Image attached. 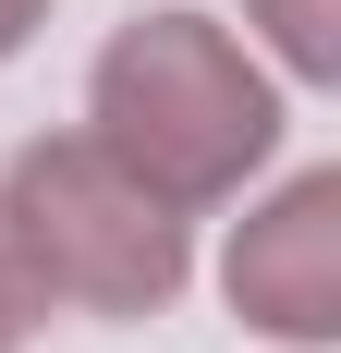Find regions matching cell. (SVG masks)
Masks as SVG:
<instances>
[{
  "label": "cell",
  "mask_w": 341,
  "mask_h": 353,
  "mask_svg": "<svg viewBox=\"0 0 341 353\" xmlns=\"http://www.w3.org/2000/svg\"><path fill=\"white\" fill-rule=\"evenodd\" d=\"M86 122H98V146L159 195V208H220V195H244V171L280 146L269 73L244 61V37L207 25V12H135V25L98 49Z\"/></svg>",
  "instance_id": "obj_1"
},
{
  "label": "cell",
  "mask_w": 341,
  "mask_h": 353,
  "mask_svg": "<svg viewBox=\"0 0 341 353\" xmlns=\"http://www.w3.org/2000/svg\"><path fill=\"white\" fill-rule=\"evenodd\" d=\"M0 208L25 232L49 305H86V317H159L183 292V268H195L183 208H159L98 134H37L0 183Z\"/></svg>",
  "instance_id": "obj_2"
},
{
  "label": "cell",
  "mask_w": 341,
  "mask_h": 353,
  "mask_svg": "<svg viewBox=\"0 0 341 353\" xmlns=\"http://www.w3.org/2000/svg\"><path fill=\"white\" fill-rule=\"evenodd\" d=\"M232 317L269 341H329L341 329V171H293L269 208L232 232Z\"/></svg>",
  "instance_id": "obj_3"
},
{
  "label": "cell",
  "mask_w": 341,
  "mask_h": 353,
  "mask_svg": "<svg viewBox=\"0 0 341 353\" xmlns=\"http://www.w3.org/2000/svg\"><path fill=\"white\" fill-rule=\"evenodd\" d=\"M244 12L269 25V49L305 73V85H329V73H341V0H244Z\"/></svg>",
  "instance_id": "obj_4"
},
{
  "label": "cell",
  "mask_w": 341,
  "mask_h": 353,
  "mask_svg": "<svg viewBox=\"0 0 341 353\" xmlns=\"http://www.w3.org/2000/svg\"><path fill=\"white\" fill-rule=\"evenodd\" d=\"M37 317H49V281H37L25 232H12V208H0V353H25V341H37Z\"/></svg>",
  "instance_id": "obj_5"
},
{
  "label": "cell",
  "mask_w": 341,
  "mask_h": 353,
  "mask_svg": "<svg viewBox=\"0 0 341 353\" xmlns=\"http://www.w3.org/2000/svg\"><path fill=\"white\" fill-rule=\"evenodd\" d=\"M37 25H49V0H0V49H25Z\"/></svg>",
  "instance_id": "obj_6"
}]
</instances>
